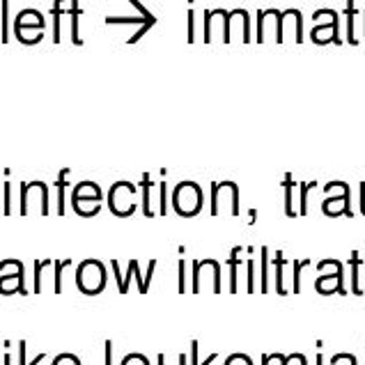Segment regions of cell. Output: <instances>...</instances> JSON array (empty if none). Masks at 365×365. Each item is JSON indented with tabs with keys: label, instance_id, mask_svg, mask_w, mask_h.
<instances>
[{
	"label": "cell",
	"instance_id": "6da1fadb",
	"mask_svg": "<svg viewBox=\"0 0 365 365\" xmlns=\"http://www.w3.org/2000/svg\"><path fill=\"white\" fill-rule=\"evenodd\" d=\"M170 202H173V210L180 216H184V218H191L195 214H200V210H202V189H200V184L180 182L175 186L173 195H170Z\"/></svg>",
	"mask_w": 365,
	"mask_h": 365
},
{
	"label": "cell",
	"instance_id": "7a4b0ae2",
	"mask_svg": "<svg viewBox=\"0 0 365 365\" xmlns=\"http://www.w3.org/2000/svg\"><path fill=\"white\" fill-rule=\"evenodd\" d=\"M76 285L83 294L95 297L106 287V267L99 259H83L76 269Z\"/></svg>",
	"mask_w": 365,
	"mask_h": 365
},
{
	"label": "cell",
	"instance_id": "3957f363",
	"mask_svg": "<svg viewBox=\"0 0 365 365\" xmlns=\"http://www.w3.org/2000/svg\"><path fill=\"white\" fill-rule=\"evenodd\" d=\"M205 283L214 294L221 292V267H218L216 259H195L193 262V294H200Z\"/></svg>",
	"mask_w": 365,
	"mask_h": 365
},
{
	"label": "cell",
	"instance_id": "277c9868",
	"mask_svg": "<svg viewBox=\"0 0 365 365\" xmlns=\"http://www.w3.org/2000/svg\"><path fill=\"white\" fill-rule=\"evenodd\" d=\"M135 193L138 189L131 182H115L108 191V207L115 216L127 218L135 212Z\"/></svg>",
	"mask_w": 365,
	"mask_h": 365
},
{
	"label": "cell",
	"instance_id": "5b68a950",
	"mask_svg": "<svg viewBox=\"0 0 365 365\" xmlns=\"http://www.w3.org/2000/svg\"><path fill=\"white\" fill-rule=\"evenodd\" d=\"M33 205H37L39 214H48L51 207H48V184L44 182H24L21 184V207L19 212L21 214H30Z\"/></svg>",
	"mask_w": 365,
	"mask_h": 365
},
{
	"label": "cell",
	"instance_id": "8992f818",
	"mask_svg": "<svg viewBox=\"0 0 365 365\" xmlns=\"http://www.w3.org/2000/svg\"><path fill=\"white\" fill-rule=\"evenodd\" d=\"M212 214H239V189L235 182H218L212 186Z\"/></svg>",
	"mask_w": 365,
	"mask_h": 365
},
{
	"label": "cell",
	"instance_id": "52a82bcc",
	"mask_svg": "<svg viewBox=\"0 0 365 365\" xmlns=\"http://www.w3.org/2000/svg\"><path fill=\"white\" fill-rule=\"evenodd\" d=\"M227 9H207L205 12V41L207 44H227Z\"/></svg>",
	"mask_w": 365,
	"mask_h": 365
},
{
	"label": "cell",
	"instance_id": "ba28073f",
	"mask_svg": "<svg viewBox=\"0 0 365 365\" xmlns=\"http://www.w3.org/2000/svg\"><path fill=\"white\" fill-rule=\"evenodd\" d=\"M250 39H253L250 37V14L246 9H232L230 24H227V44H235V41L248 44Z\"/></svg>",
	"mask_w": 365,
	"mask_h": 365
},
{
	"label": "cell",
	"instance_id": "9c48e42d",
	"mask_svg": "<svg viewBox=\"0 0 365 365\" xmlns=\"http://www.w3.org/2000/svg\"><path fill=\"white\" fill-rule=\"evenodd\" d=\"M257 41H283L280 35V26H283V14H278L276 9H269V12H259L257 14Z\"/></svg>",
	"mask_w": 365,
	"mask_h": 365
},
{
	"label": "cell",
	"instance_id": "30bf717a",
	"mask_svg": "<svg viewBox=\"0 0 365 365\" xmlns=\"http://www.w3.org/2000/svg\"><path fill=\"white\" fill-rule=\"evenodd\" d=\"M129 3H131L135 9H138V14H140V16H122V19H120V16H108V19H106V24H108V26H115V24H140V26H143L140 35H145L150 28H154L156 16L140 3V0H129Z\"/></svg>",
	"mask_w": 365,
	"mask_h": 365
},
{
	"label": "cell",
	"instance_id": "8fae6325",
	"mask_svg": "<svg viewBox=\"0 0 365 365\" xmlns=\"http://www.w3.org/2000/svg\"><path fill=\"white\" fill-rule=\"evenodd\" d=\"M46 19L39 9H21L14 19V30H44Z\"/></svg>",
	"mask_w": 365,
	"mask_h": 365
},
{
	"label": "cell",
	"instance_id": "7c38bea8",
	"mask_svg": "<svg viewBox=\"0 0 365 365\" xmlns=\"http://www.w3.org/2000/svg\"><path fill=\"white\" fill-rule=\"evenodd\" d=\"M28 294L24 285V269L14 271V274H3L0 276V294Z\"/></svg>",
	"mask_w": 365,
	"mask_h": 365
},
{
	"label": "cell",
	"instance_id": "4fadbf2b",
	"mask_svg": "<svg viewBox=\"0 0 365 365\" xmlns=\"http://www.w3.org/2000/svg\"><path fill=\"white\" fill-rule=\"evenodd\" d=\"M280 35L283 39H301V14L299 12H285L283 14V26H280Z\"/></svg>",
	"mask_w": 365,
	"mask_h": 365
},
{
	"label": "cell",
	"instance_id": "5bb4252c",
	"mask_svg": "<svg viewBox=\"0 0 365 365\" xmlns=\"http://www.w3.org/2000/svg\"><path fill=\"white\" fill-rule=\"evenodd\" d=\"M71 207L76 210V214L81 216H97L101 210V200H92V197H71Z\"/></svg>",
	"mask_w": 365,
	"mask_h": 365
},
{
	"label": "cell",
	"instance_id": "9a60e30c",
	"mask_svg": "<svg viewBox=\"0 0 365 365\" xmlns=\"http://www.w3.org/2000/svg\"><path fill=\"white\" fill-rule=\"evenodd\" d=\"M71 197H92V200H103V193L99 184L95 182H78L71 191Z\"/></svg>",
	"mask_w": 365,
	"mask_h": 365
},
{
	"label": "cell",
	"instance_id": "2e32d148",
	"mask_svg": "<svg viewBox=\"0 0 365 365\" xmlns=\"http://www.w3.org/2000/svg\"><path fill=\"white\" fill-rule=\"evenodd\" d=\"M152 189H154V184L150 182V175L145 173L143 175V182H140V191H143V214L145 216H154L156 212L152 210Z\"/></svg>",
	"mask_w": 365,
	"mask_h": 365
},
{
	"label": "cell",
	"instance_id": "e0dca14e",
	"mask_svg": "<svg viewBox=\"0 0 365 365\" xmlns=\"http://www.w3.org/2000/svg\"><path fill=\"white\" fill-rule=\"evenodd\" d=\"M69 173H71L69 168L60 170L58 182H56V191H58V207H56V212H58L60 216L65 214V189H67V175H69Z\"/></svg>",
	"mask_w": 365,
	"mask_h": 365
},
{
	"label": "cell",
	"instance_id": "ac0fdd59",
	"mask_svg": "<svg viewBox=\"0 0 365 365\" xmlns=\"http://www.w3.org/2000/svg\"><path fill=\"white\" fill-rule=\"evenodd\" d=\"M14 37L21 41V44L33 46L44 39V30H14Z\"/></svg>",
	"mask_w": 365,
	"mask_h": 365
},
{
	"label": "cell",
	"instance_id": "d6986e66",
	"mask_svg": "<svg viewBox=\"0 0 365 365\" xmlns=\"http://www.w3.org/2000/svg\"><path fill=\"white\" fill-rule=\"evenodd\" d=\"M78 16H81V5L76 3H71V12H69V19H71V41L74 44H83V39L78 35Z\"/></svg>",
	"mask_w": 365,
	"mask_h": 365
},
{
	"label": "cell",
	"instance_id": "ffe728a7",
	"mask_svg": "<svg viewBox=\"0 0 365 365\" xmlns=\"http://www.w3.org/2000/svg\"><path fill=\"white\" fill-rule=\"evenodd\" d=\"M65 267H71V259H56L53 262V269H56V276H53V292L60 294L62 292V269Z\"/></svg>",
	"mask_w": 365,
	"mask_h": 365
},
{
	"label": "cell",
	"instance_id": "44dd1931",
	"mask_svg": "<svg viewBox=\"0 0 365 365\" xmlns=\"http://www.w3.org/2000/svg\"><path fill=\"white\" fill-rule=\"evenodd\" d=\"M56 259H37L35 262V294H39L41 292V271H44L46 267H53Z\"/></svg>",
	"mask_w": 365,
	"mask_h": 365
},
{
	"label": "cell",
	"instance_id": "7402d4cb",
	"mask_svg": "<svg viewBox=\"0 0 365 365\" xmlns=\"http://www.w3.org/2000/svg\"><path fill=\"white\" fill-rule=\"evenodd\" d=\"M170 212V207H168V184L161 182L159 184V214L165 216Z\"/></svg>",
	"mask_w": 365,
	"mask_h": 365
},
{
	"label": "cell",
	"instance_id": "603a6c76",
	"mask_svg": "<svg viewBox=\"0 0 365 365\" xmlns=\"http://www.w3.org/2000/svg\"><path fill=\"white\" fill-rule=\"evenodd\" d=\"M3 44L9 41V0H3Z\"/></svg>",
	"mask_w": 365,
	"mask_h": 365
},
{
	"label": "cell",
	"instance_id": "cb8c5ba5",
	"mask_svg": "<svg viewBox=\"0 0 365 365\" xmlns=\"http://www.w3.org/2000/svg\"><path fill=\"white\" fill-rule=\"evenodd\" d=\"M120 365H150V361L145 359L143 354H129V356H124Z\"/></svg>",
	"mask_w": 365,
	"mask_h": 365
},
{
	"label": "cell",
	"instance_id": "d4e9b609",
	"mask_svg": "<svg viewBox=\"0 0 365 365\" xmlns=\"http://www.w3.org/2000/svg\"><path fill=\"white\" fill-rule=\"evenodd\" d=\"M53 365H81V361L71 354H60V356L53 361Z\"/></svg>",
	"mask_w": 365,
	"mask_h": 365
},
{
	"label": "cell",
	"instance_id": "484cf974",
	"mask_svg": "<svg viewBox=\"0 0 365 365\" xmlns=\"http://www.w3.org/2000/svg\"><path fill=\"white\" fill-rule=\"evenodd\" d=\"M7 216L12 214L14 210H12V184L9 182H5V210H3Z\"/></svg>",
	"mask_w": 365,
	"mask_h": 365
},
{
	"label": "cell",
	"instance_id": "4316f807",
	"mask_svg": "<svg viewBox=\"0 0 365 365\" xmlns=\"http://www.w3.org/2000/svg\"><path fill=\"white\" fill-rule=\"evenodd\" d=\"M186 39H189V44L195 41V12H193V7L189 9V35H186Z\"/></svg>",
	"mask_w": 365,
	"mask_h": 365
},
{
	"label": "cell",
	"instance_id": "83f0119b",
	"mask_svg": "<svg viewBox=\"0 0 365 365\" xmlns=\"http://www.w3.org/2000/svg\"><path fill=\"white\" fill-rule=\"evenodd\" d=\"M180 294L186 292V259H180Z\"/></svg>",
	"mask_w": 365,
	"mask_h": 365
},
{
	"label": "cell",
	"instance_id": "f1b7e54d",
	"mask_svg": "<svg viewBox=\"0 0 365 365\" xmlns=\"http://www.w3.org/2000/svg\"><path fill=\"white\" fill-rule=\"evenodd\" d=\"M135 262H138V259H131V262H129V271H127V276H124V287H122L120 294H127V292H129V280L133 278V267H135Z\"/></svg>",
	"mask_w": 365,
	"mask_h": 365
},
{
	"label": "cell",
	"instance_id": "f546056e",
	"mask_svg": "<svg viewBox=\"0 0 365 365\" xmlns=\"http://www.w3.org/2000/svg\"><path fill=\"white\" fill-rule=\"evenodd\" d=\"M110 267H113V271H115V278H118V287H120V292H122V287H124V276L120 274V262H118V259H113V262H110Z\"/></svg>",
	"mask_w": 365,
	"mask_h": 365
},
{
	"label": "cell",
	"instance_id": "4dcf8cb0",
	"mask_svg": "<svg viewBox=\"0 0 365 365\" xmlns=\"http://www.w3.org/2000/svg\"><path fill=\"white\" fill-rule=\"evenodd\" d=\"M19 365H28L26 363V342L24 340L19 342Z\"/></svg>",
	"mask_w": 365,
	"mask_h": 365
},
{
	"label": "cell",
	"instance_id": "1f68e13d",
	"mask_svg": "<svg viewBox=\"0 0 365 365\" xmlns=\"http://www.w3.org/2000/svg\"><path fill=\"white\" fill-rule=\"evenodd\" d=\"M106 365H113V342L110 340H106Z\"/></svg>",
	"mask_w": 365,
	"mask_h": 365
},
{
	"label": "cell",
	"instance_id": "d6a6232c",
	"mask_svg": "<svg viewBox=\"0 0 365 365\" xmlns=\"http://www.w3.org/2000/svg\"><path fill=\"white\" fill-rule=\"evenodd\" d=\"M191 365H197V342H191Z\"/></svg>",
	"mask_w": 365,
	"mask_h": 365
},
{
	"label": "cell",
	"instance_id": "836d02e7",
	"mask_svg": "<svg viewBox=\"0 0 365 365\" xmlns=\"http://www.w3.org/2000/svg\"><path fill=\"white\" fill-rule=\"evenodd\" d=\"M46 359V354H39V356H35V361L33 363H30V365H39L41 361H44Z\"/></svg>",
	"mask_w": 365,
	"mask_h": 365
},
{
	"label": "cell",
	"instance_id": "e575fe53",
	"mask_svg": "<svg viewBox=\"0 0 365 365\" xmlns=\"http://www.w3.org/2000/svg\"><path fill=\"white\" fill-rule=\"evenodd\" d=\"M3 365H12V356H9V354H5V359H3Z\"/></svg>",
	"mask_w": 365,
	"mask_h": 365
},
{
	"label": "cell",
	"instance_id": "d590c367",
	"mask_svg": "<svg viewBox=\"0 0 365 365\" xmlns=\"http://www.w3.org/2000/svg\"><path fill=\"white\" fill-rule=\"evenodd\" d=\"M214 359H216V354H212V356H210V359H207V361H205L202 365H212V361H214Z\"/></svg>",
	"mask_w": 365,
	"mask_h": 365
}]
</instances>
